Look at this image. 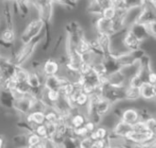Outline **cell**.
Instances as JSON below:
<instances>
[{
	"label": "cell",
	"instance_id": "8d00e7d4",
	"mask_svg": "<svg viewBox=\"0 0 156 148\" xmlns=\"http://www.w3.org/2000/svg\"><path fill=\"white\" fill-rule=\"evenodd\" d=\"M97 125H97L95 122H93L92 120H90V119H87V121H86V123H85V125H84V126L87 128V130H88V132H89L90 134L95 131Z\"/></svg>",
	"mask_w": 156,
	"mask_h": 148
},
{
	"label": "cell",
	"instance_id": "9a60e30c",
	"mask_svg": "<svg viewBox=\"0 0 156 148\" xmlns=\"http://www.w3.org/2000/svg\"><path fill=\"white\" fill-rule=\"evenodd\" d=\"M88 117L86 115V114L81 113L80 110H77L74 111L69 118V125L72 128H78L80 126H83L87 121Z\"/></svg>",
	"mask_w": 156,
	"mask_h": 148
},
{
	"label": "cell",
	"instance_id": "60d3db41",
	"mask_svg": "<svg viewBox=\"0 0 156 148\" xmlns=\"http://www.w3.org/2000/svg\"><path fill=\"white\" fill-rule=\"evenodd\" d=\"M148 1H150V2H152V3H154V4L156 5V0H148Z\"/></svg>",
	"mask_w": 156,
	"mask_h": 148
},
{
	"label": "cell",
	"instance_id": "f35d334b",
	"mask_svg": "<svg viewBox=\"0 0 156 148\" xmlns=\"http://www.w3.org/2000/svg\"><path fill=\"white\" fill-rule=\"evenodd\" d=\"M4 146H5V138L2 135H0V148H2Z\"/></svg>",
	"mask_w": 156,
	"mask_h": 148
},
{
	"label": "cell",
	"instance_id": "f1b7e54d",
	"mask_svg": "<svg viewBox=\"0 0 156 148\" xmlns=\"http://www.w3.org/2000/svg\"><path fill=\"white\" fill-rule=\"evenodd\" d=\"M112 5L117 9L118 13H123L128 9L125 0H112Z\"/></svg>",
	"mask_w": 156,
	"mask_h": 148
},
{
	"label": "cell",
	"instance_id": "ab89813d",
	"mask_svg": "<svg viewBox=\"0 0 156 148\" xmlns=\"http://www.w3.org/2000/svg\"><path fill=\"white\" fill-rule=\"evenodd\" d=\"M153 87H154V94H155V97H156V82L153 84Z\"/></svg>",
	"mask_w": 156,
	"mask_h": 148
},
{
	"label": "cell",
	"instance_id": "7bdbcfd3",
	"mask_svg": "<svg viewBox=\"0 0 156 148\" xmlns=\"http://www.w3.org/2000/svg\"><path fill=\"white\" fill-rule=\"evenodd\" d=\"M5 2H10V1H13V0H4Z\"/></svg>",
	"mask_w": 156,
	"mask_h": 148
},
{
	"label": "cell",
	"instance_id": "ba28073f",
	"mask_svg": "<svg viewBox=\"0 0 156 148\" xmlns=\"http://www.w3.org/2000/svg\"><path fill=\"white\" fill-rule=\"evenodd\" d=\"M43 81L44 77L42 74L37 72V70L35 71H29L27 80V84L32 91H37L43 89Z\"/></svg>",
	"mask_w": 156,
	"mask_h": 148
},
{
	"label": "cell",
	"instance_id": "ffe728a7",
	"mask_svg": "<svg viewBox=\"0 0 156 148\" xmlns=\"http://www.w3.org/2000/svg\"><path fill=\"white\" fill-rule=\"evenodd\" d=\"M124 99L132 103H135L136 101L140 100L141 95L139 88H133L127 85L124 88Z\"/></svg>",
	"mask_w": 156,
	"mask_h": 148
},
{
	"label": "cell",
	"instance_id": "277c9868",
	"mask_svg": "<svg viewBox=\"0 0 156 148\" xmlns=\"http://www.w3.org/2000/svg\"><path fill=\"white\" fill-rule=\"evenodd\" d=\"M120 119L122 121H123L124 123L132 125L134 123H136L138 120L141 119L140 111H139V109H137L136 107H133V106L126 107L122 111Z\"/></svg>",
	"mask_w": 156,
	"mask_h": 148
},
{
	"label": "cell",
	"instance_id": "4316f807",
	"mask_svg": "<svg viewBox=\"0 0 156 148\" xmlns=\"http://www.w3.org/2000/svg\"><path fill=\"white\" fill-rule=\"evenodd\" d=\"M94 133L98 139H108L109 135H110V130L106 126L102 125H97Z\"/></svg>",
	"mask_w": 156,
	"mask_h": 148
},
{
	"label": "cell",
	"instance_id": "2e32d148",
	"mask_svg": "<svg viewBox=\"0 0 156 148\" xmlns=\"http://www.w3.org/2000/svg\"><path fill=\"white\" fill-rule=\"evenodd\" d=\"M16 40V31L14 27H5L0 33V41L1 43L6 46L12 45Z\"/></svg>",
	"mask_w": 156,
	"mask_h": 148
},
{
	"label": "cell",
	"instance_id": "484cf974",
	"mask_svg": "<svg viewBox=\"0 0 156 148\" xmlns=\"http://www.w3.org/2000/svg\"><path fill=\"white\" fill-rule=\"evenodd\" d=\"M45 123L57 124L58 121V114L52 107H48L45 111Z\"/></svg>",
	"mask_w": 156,
	"mask_h": 148
},
{
	"label": "cell",
	"instance_id": "5b68a950",
	"mask_svg": "<svg viewBox=\"0 0 156 148\" xmlns=\"http://www.w3.org/2000/svg\"><path fill=\"white\" fill-rule=\"evenodd\" d=\"M60 70V63L54 59H48L41 65V74L43 77L58 75Z\"/></svg>",
	"mask_w": 156,
	"mask_h": 148
},
{
	"label": "cell",
	"instance_id": "9c48e42d",
	"mask_svg": "<svg viewBox=\"0 0 156 148\" xmlns=\"http://www.w3.org/2000/svg\"><path fill=\"white\" fill-rule=\"evenodd\" d=\"M25 122L32 125L45 124V112L41 110H33L25 115Z\"/></svg>",
	"mask_w": 156,
	"mask_h": 148
},
{
	"label": "cell",
	"instance_id": "f6af8a7d",
	"mask_svg": "<svg viewBox=\"0 0 156 148\" xmlns=\"http://www.w3.org/2000/svg\"><path fill=\"white\" fill-rule=\"evenodd\" d=\"M155 134H156V133H155Z\"/></svg>",
	"mask_w": 156,
	"mask_h": 148
},
{
	"label": "cell",
	"instance_id": "e575fe53",
	"mask_svg": "<svg viewBox=\"0 0 156 148\" xmlns=\"http://www.w3.org/2000/svg\"><path fill=\"white\" fill-rule=\"evenodd\" d=\"M109 147L108 139H97L93 141L92 148H106Z\"/></svg>",
	"mask_w": 156,
	"mask_h": 148
},
{
	"label": "cell",
	"instance_id": "f546056e",
	"mask_svg": "<svg viewBox=\"0 0 156 148\" xmlns=\"http://www.w3.org/2000/svg\"><path fill=\"white\" fill-rule=\"evenodd\" d=\"M34 132L37 133L42 139H46V140L48 139V129H47L46 124H42V125H36Z\"/></svg>",
	"mask_w": 156,
	"mask_h": 148
},
{
	"label": "cell",
	"instance_id": "52a82bcc",
	"mask_svg": "<svg viewBox=\"0 0 156 148\" xmlns=\"http://www.w3.org/2000/svg\"><path fill=\"white\" fill-rule=\"evenodd\" d=\"M95 38L101 49L104 55L111 53V44H112V35L102 32H95Z\"/></svg>",
	"mask_w": 156,
	"mask_h": 148
},
{
	"label": "cell",
	"instance_id": "d6a6232c",
	"mask_svg": "<svg viewBox=\"0 0 156 148\" xmlns=\"http://www.w3.org/2000/svg\"><path fill=\"white\" fill-rule=\"evenodd\" d=\"M145 124L147 125L148 130L153 131L156 133V114H152L149 117H147L145 120Z\"/></svg>",
	"mask_w": 156,
	"mask_h": 148
},
{
	"label": "cell",
	"instance_id": "b9f144b4",
	"mask_svg": "<svg viewBox=\"0 0 156 148\" xmlns=\"http://www.w3.org/2000/svg\"><path fill=\"white\" fill-rule=\"evenodd\" d=\"M154 147H156V136H155V139H154Z\"/></svg>",
	"mask_w": 156,
	"mask_h": 148
},
{
	"label": "cell",
	"instance_id": "8992f818",
	"mask_svg": "<svg viewBox=\"0 0 156 148\" xmlns=\"http://www.w3.org/2000/svg\"><path fill=\"white\" fill-rule=\"evenodd\" d=\"M94 16L95 19L93 20V27L95 32H102V33H108L110 35H112V20H108L102 17L101 15Z\"/></svg>",
	"mask_w": 156,
	"mask_h": 148
},
{
	"label": "cell",
	"instance_id": "3957f363",
	"mask_svg": "<svg viewBox=\"0 0 156 148\" xmlns=\"http://www.w3.org/2000/svg\"><path fill=\"white\" fill-rule=\"evenodd\" d=\"M122 41L125 49L128 51H135L137 49H142V41L138 38V37L130 29L127 28L123 31Z\"/></svg>",
	"mask_w": 156,
	"mask_h": 148
},
{
	"label": "cell",
	"instance_id": "5bb4252c",
	"mask_svg": "<svg viewBox=\"0 0 156 148\" xmlns=\"http://www.w3.org/2000/svg\"><path fill=\"white\" fill-rule=\"evenodd\" d=\"M139 90H140L141 99H143L145 102L154 101L155 94H154V92L153 84L149 83L148 81H144L142 84V86L139 88Z\"/></svg>",
	"mask_w": 156,
	"mask_h": 148
},
{
	"label": "cell",
	"instance_id": "836d02e7",
	"mask_svg": "<svg viewBox=\"0 0 156 148\" xmlns=\"http://www.w3.org/2000/svg\"><path fill=\"white\" fill-rule=\"evenodd\" d=\"M93 140L90 137V135L82 137L79 141V147L80 148H92Z\"/></svg>",
	"mask_w": 156,
	"mask_h": 148
},
{
	"label": "cell",
	"instance_id": "4dcf8cb0",
	"mask_svg": "<svg viewBox=\"0 0 156 148\" xmlns=\"http://www.w3.org/2000/svg\"><path fill=\"white\" fill-rule=\"evenodd\" d=\"M132 129L136 131V132H145V131L148 130L147 125L145 124V121L143 120V119H140L136 123L132 125Z\"/></svg>",
	"mask_w": 156,
	"mask_h": 148
},
{
	"label": "cell",
	"instance_id": "7a4b0ae2",
	"mask_svg": "<svg viewBox=\"0 0 156 148\" xmlns=\"http://www.w3.org/2000/svg\"><path fill=\"white\" fill-rule=\"evenodd\" d=\"M40 42L41 38L39 37L29 43L23 44V46L18 49V51L15 54L14 58L11 60L12 63L15 66H24V64L27 62L29 59L34 55Z\"/></svg>",
	"mask_w": 156,
	"mask_h": 148
},
{
	"label": "cell",
	"instance_id": "8fae6325",
	"mask_svg": "<svg viewBox=\"0 0 156 148\" xmlns=\"http://www.w3.org/2000/svg\"><path fill=\"white\" fill-rule=\"evenodd\" d=\"M112 108H113V103L110 100H108L107 98H105L103 96H101L98 100V102L95 105V111L101 117L108 114L109 113H111L112 111Z\"/></svg>",
	"mask_w": 156,
	"mask_h": 148
},
{
	"label": "cell",
	"instance_id": "d4e9b609",
	"mask_svg": "<svg viewBox=\"0 0 156 148\" xmlns=\"http://www.w3.org/2000/svg\"><path fill=\"white\" fill-rule=\"evenodd\" d=\"M144 82V80L143 79L139 70H138V72H136L134 75H133L132 77H130L127 80V85L133 87V88H140Z\"/></svg>",
	"mask_w": 156,
	"mask_h": 148
},
{
	"label": "cell",
	"instance_id": "30bf717a",
	"mask_svg": "<svg viewBox=\"0 0 156 148\" xmlns=\"http://www.w3.org/2000/svg\"><path fill=\"white\" fill-rule=\"evenodd\" d=\"M109 84L116 87H125L127 86V78L122 72L121 69L119 70L108 73Z\"/></svg>",
	"mask_w": 156,
	"mask_h": 148
},
{
	"label": "cell",
	"instance_id": "e0dca14e",
	"mask_svg": "<svg viewBox=\"0 0 156 148\" xmlns=\"http://www.w3.org/2000/svg\"><path fill=\"white\" fill-rule=\"evenodd\" d=\"M61 94L59 93L58 90H44L43 92V99L51 107L53 104L58 103L61 99Z\"/></svg>",
	"mask_w": 156,
	"mask_h": 148
},
{
	"label": "cell",
	"instance_id": "44dd1931",
	"mask_svg": "<svg viewBox=\"0 0 156 148\" xmlns=\"http://www.w3.org/2000/svg\"><path fill=\"white\" fill-rule=\"evenodd\" d=\"M28 74H29V70L25 69L23 66H16L15 73H14V79L18 84L25 83L27 82Z\"/></svg>",
	"mask_w": 156,
	"mask_h": 148
},
{
	"label": "cell",
	"instance_id": "1f68e13d",
	"mask_svg": "<svg viewBox=\"0 0 156 148\" xmlns=\"http://www.w3.org/2000/svg\"><path fill=\"white\" fill-rule=\"evenodd\" d=\"M73 134H74V136L79 138V139L85 137V136H88L90 135V133L88 132L87 128L84 125L78 127V128H73Z\"/></svg>",
	"mask_w": 156,
	"mask_h": 148
},
{
	"label": "cell",
	"instance_id": "6da1fadb",
	"mask_svg": "<svg viewBox=\"0 0 156 148\" xmlns=\"http://www.w3.org/2000/svg\"><path fill=\"white\" fill-rule=\"evenodd\" d=\"M46 27L45 21L40 17H35L30 20L20 35V41L22 44L29 43L40 37L42 31Z\"/></svg>",
	"mask_w": 156,
	"mask_h": 148
},
{
	"label": "cell",
	"instance_id": "7c38bea8",
	"mask_svg": "<svg viewBox=\"0 0 156 148\" xmlns=\"http://www.w3.org/2000/svg\"><path fill=\"white\" fill-rule=\"evenodd\" d=\"M132 129V125L124 123L123 121H122L121 119H119L114 126L112 127V129L110 131V134L114 135V136H118V137H122L124 138L126 134Z\"/></svg>",
	"mask_w": 156,
	"mask_h": 148
},
{
	"label": "cell",
	"instance_id": "4fadbf2b",
	"mask_svg": "<svg viewBox=\"0 0 156 148\" xmlns=\"http://www.w3.org/2000/svg\"><path fill=\"white\" fill-rule=\"evenodd\" d=\"M129 28H130V29L138 37V38H139L142 42H144V40H146V39H148L149 38H151L147 27H146L145 25H144V24L135 22V23L133 24Z\"/></svg>",
	"mask_w": 156,
	"mask_h": 148
},
{
	"label": "cell",
	"instance_id": "ee69618b",
	"mask_svg": "<svg viewBox=\"0 0 156 148\" xmlns=\"http://www.w3.org/2000/svg\"><path fill=\"white\" fill-rule=\"evenodd\" d=\"M1 60H2V57H1V54H0V61H1Z\"/></svg>",
	"mask_w": 156,
	"mask_h": 148
},
{
	"label": "cell",
	"instance_id": "83f0119b",
	"mask_svg": "<svg viewBox=\"0 0 156 148\" xmlns=\"http://www.w3.org/2000/svg\"><path fill=\"white\" fill-rule=\"evenodd\" d=\"M93 72V70H92V64L91 63H89V62H81L80 64V70H79V73L84 77H87L89 76L90 74H91Z\"/></svg>",
	"mask_w": 156,
	"mask_h": 148
},
{
	"label": "cell",
	"instance_id": "ac0fdd59",
	"mask_svg": "<svg viewBox=\"0 0 156 148\" xmlns=\"http://www.w3.org/2000/svg\"><path fill=\"white\" fill-rule=\"evenodd\" d=\"M75 49L80 55L91 51L90 39H88L85 35L80 37L75 44Z\"/></svg>",
	"mask_w": 156,
	"mask_h": 148
},
{
	"label": "cell",
	"instance_id": "74e56055",
	"mask_svg": "<svg viewBox=\"0 0 156 148\" xmlns=\"http://www.w3.org/2000/svg\"><path fill=\"white\" fill-rule=\"evenodd\" d=\"M146 81H148L151 84H154L156 82V70L154 69H151L147 74Z\"/></svg>",
	"mask_w": 156,
	"mask_h": 148
},
{
	"label": "cell",
	"instance_id": "603a6c76",
	"mask_svg": "<svg viewBox=\"0 0 156 148\" xmlns=\"http://www.w3.org/2000/svg\"><path fill=\"white\" fill-rule=\"evenodd\" d=\"M43 139L35 132H30L27 135V147L37 148Z\"/></svg>",
	"mask_w": 156,
	"mask_h": 148
},
{
	"label": "cell",
	"instance_id": "7402d4cb",
	"mask_svg": "<svg viewBox=\"0 0 156 148\" xmlns=\"http://www.w3.org/2000/svg\"><path fill=\"white\" fill-rule=\"evenodd\" d=\"M90 96L85 93L84 92H81L78 94V96L75 99V108L77 110H81L82 108H86L89 103Z\"/></svg>",
	"mask_w": 156,
	"mask_h": 148
},
{
	"label": "cell",
	"instance_id": "d590c367",
	"mask_svg": "<svg viewBox=\"0 0 156 148\" xmlns=\"http://www.w3.org/2000/svg\"><path fill=\"white\" fill-rule=\"evenodd\" d=\"M149 34L152 38H154V39H156V19L152 21L151 23H149L148 25H146Z\"/></svg>",
	"mask_w": 156,
	"mask_h": 148
},
{
	"label": "cell",
	"instance_id": "cb8c5ba5",
	"mask_svg": "<svg viewBox=\"0 0 156 148\" xmlns=\"http://www.w3.org/2000/svg\"><path fill=\"white\" fill-rule=\"evenodd\" d=\"M100 15L108 20H113L118 16V11L112 5H108V6L102 8Z\"/></svg>",
	"mask_w": 156,
	"mask_h": 148
},
{
	"label": "cell",
	"instance_id": "d6986e66",
	"mask_svg": "<svg viewBox=\"0 0 156 148\" xmlns=\"http://www.w3.org/2000/svg\"><path fill=\"white\" fill-rule=\"evenodd\" d=\"M59 86V75H52L44 77V90H58Z\"/></svg>",
	"mask_w": 156,
	"mask_h": 148
}]
</instances>
